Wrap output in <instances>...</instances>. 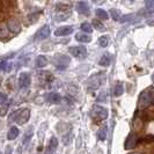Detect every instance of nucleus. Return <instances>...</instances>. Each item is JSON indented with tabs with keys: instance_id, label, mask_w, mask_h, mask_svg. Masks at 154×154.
Instances as JSON below:
<instances>
[{
	"instance_id": "f257e3e1",
	"label": "nucleus",
	"mask_w": 154,
	"mask_h": 154,
	"mask_svg": "<svg viewBox=\"0 0 154 154\" xmlns=\"http://www.w3.org/2000/svg\"><path fill=\"white\" fill-rule=\"evenodd\" d=\"M154 102V89L149 88L146 89L144 92L140 93L138 97V109L139 110H145L146 108H148L152 103Z\"/></svg>"
},
{
	"instance_id": "f03ea898",
	"label": "nucleus",
	"mask_w": 154,
	"mask_h": 154,
	"mask_svg": "<svg viewBox=\"0 0 154 154\" xmlns=\"http://www.w3.org/2000/svg\"><path fill=\"white\" fill-rule=\"evenodd\" d=\"M92 117L96 121H104L108 117V109L102 106H94L92 108Z\"/></svg>"
},
{
	"instance_id": "7ed1b4c3",
	"label": "nucleus",
	"mask_w": 154,
	"mask_h": 154,
	"mask_svg": "<svg viewBox=\"0 0 154 154\" xmlns=\"http://www.w3.org/2000/svg\"><path fill=\"white\" fill-rule=\"evenodd\" d=\"M69 57L67 56H64V54H57L54 58V63L56 69H59V71H64V69H67V66L69 65Z\"/></svg>"
},
{
	"instance_id": "20e7f679",
	"label": "nucleus",
	"mask_w": 154,
	"mask_h": 154,
	"mask_svg": "<svg viewBox=\"0 0 154 154\" xmlns=\"http://www.w3.org/2000/svg\"><path fill=\"white\" fill-rule=\"evenodd\" d=\"M138 143H139L138 136H137L134 132H131V133L128 136L125 143H124V148H125V149H132V148H134V147L138 145Z\"/></svg>"
},
{
	"instance_id": "39448f33",
	"label": "nucleus",
	"mask_w": 154,
	"mask_h": 154,
	"mask_svg": "<svg viewBox=\"0 0 154 154\" xmlns=\"http://www.w3.org/2000/svg\"><path fill=\"white\" fill-rule=\"evenodd\" d=\"M69 54L72 56H74L75 58H82L86 57L87 54V49L84 45H75V46H71L69 49Z\"/></svg>"
},
{
	"instance_id": "423d86ee",
	"label": "nucleus",
	"mask_w": 154,
	"mask_h": 154,
	"mask_svg": "<svg viewBox=\"0 0 154 154\" xmlns=\"http://www.w3.org/2000/svg\"><path fill=\"white\" fill-rule=\"evenodd\" d=\"M29 117H30V110L29 109H22L15 117V122L17 124H20V125H23V124H26L28 122V119H29Z\"/></svg>"
},
{
	"instance_id": "0eeeda50",
	"label": "nucleus",
	"mask_w": 154,
	"mask_h": 154,
	"mask_svg": "<svg viewBox=\"0 0 154 154\" xmlns=\"http://www.w3.org/2000/svg\"><path fill=\"white\" fill-rule=\"evenodd\" d=\"M50 27L45 24V26H43L42 28H39L38 30L36 31V34H35V39L36 41H41V39H45L48 38L49 36H50Z\"/></svg>"
},
{
	"instance_id": "6e6552de",
	"label": "nucleus",
	"mask_w": 154,
	"mask_h": 154,
	"mask_svg": "<svg viewBox=\"0 0 154 154\" xmlns=\"http://www.w3.org/2000/svg\"><path fill=\"white\" fill-rule=\"evenodd\" d=\"M7 29L8 31H12L13 34H19L21 31V23L16 19H9L7 21Z\"/></svg>"
},
{
	"instance_id": "1a4fd4ad",
	"label": "nucleus",
	"mask_w": 154,
	"mask_h": 154,
	"mask_svg": "<svg viewBox=\"0 0 154 154\" xmlns=\"http://www.w3.org/2000/svg\"><path fill=\"white\" fill-rule=\"evenodd\" d=\"M30 82H31L30 74L28 72H22L20 74V77H19V86L21 88H27V87H29Z\"/></svg>"
},
{
	"instance_id": "9d476101",
	"label": "nucleus",
	"mask_w": 154,
	"mask_h": 154,
	"mask_svg": "<svg viewBox=\"0 0 154 154\" xmlns=\"http://www.w3.org/2000/svg\"><path fill=\"white\" fill-rule=\"evenodd\" d=\"M73 31V28L71 26H63V27H59L54 30V36L59 37V36H67L69 34H72Z\"/></svg>"
},
{
	"instance_id": "9b49d317",
	"label": "nucleus",
	"mask_w": 154,
	"mask_h": 154,
	"mask_svg": "<svg viewBox=\"0 0 154 154\" xmlns=\"http://www.w3.org/2000/svg\"><path fill=\"white\" fill-rule=\"evenodd\" d=\"M77 9L80 14H84V15H89V13H91L89 6L86 1H79L77 4Z\"/></svg>"
},
{
	"instance_id": "f8f14e48",
	"label": "nucleus",
	"mask_w": 154,
	"mask_h": 154,
	"mask_svg": "<svg viewBox=\"0 0 154 154\" xmlns=\"http://www.w3.org/2000/svg\"><path fill=\"white\" fill-rule=\"evenodd\" d=\"M57 146H58V139L56 138V137H51L50 141H49V145H48L46 154H54Z\"/></svg>"
},
{
	"instance_id": "ddd939ff",
	"label": "nucleus",
	"mask_w": 154,
	"mask_h": 154,
	"mask_svg": "<svg viewBox=\"0 0 154 154\" xmlns=\"http://www.w3.org/2000/svg\"><path fill=\"white\" fill-rule=\"evenodd\" d=\"M75 39H77L78 42H80V43H89L92 41L91 36L85 34V32H78L77 35H75Z\"/></svg>"
},
{
	"instance_id": "4468645a",
	"label": "nucleus",
	"mask_w": 154,
	"mask_h": 154,
	"mask_svg": "<svg viewBox=\"0 0 154 154\" xmlns=\"http://www.w3.org/2000/svg\"><path fill=\"white\" fill-rule=\"evenodd\" d=\"M110 62H111V56L109 54H104L101 57L100 62H99V65L102 66V67H108L109 65H110Z\"/></svg>"
},
{
	"instance_id": "2eb2a0df",
	"label": "nucleus",
	"mask_w": 154,
	"mask_h": 154,
	"mask_svg": "<svg viewBox=\"0 0 154 154\" xmlns=\"http://www.w3.org/2000/svg\"><path fill=\"white\" fill-rule=\"evenodd\" d=\"M48 100L50 101L51 103H59L60 102V100H62V96L58 94V93H49V95H48Z\"/></svg>"
},
{
	"instance_id": "dca6fc26",
	"label": "nucleus",
	"mask_w": 154,
	"mask_h": 154,
	"mask_svg": "<svg viewBox=\"0 0 154 154\" xmlns=\"http://www.w3.org/2000/svg\"><path fill=\"white\" fill-rule=\"evenodd\" d=\"M19 132L20 131H19V129L16 126H12L7 133L8 140H14V139H16V137L19 136Z\"/></svg>"
},
{
	"instance_id": "f3484780",
	"label": "nucleus",
	"mask_w": 154,
	"mask_h": 154,
	"mask_svg": "<svg viewBox=\"0 0 154 154\" xmlns=\"http://www.w3.org/2000/svg\"><path fill=\"white\" fill-rule=\"evenodd\" d=\"M46 65H48V59H46L45 56H38L36 59V66L39 69H43Z\"/></svg>"
},
{
	"instance_id": "a211bd4d",
	"label": "nucleus",
	"mask_w": 154,
	"mask_h": 154,
	"mask_svg": "<svg viewBox=\"0 0 154 154\" xmlns=\"http://www.w3.org/2000/svg\"><path fill=\"white\" fill-rule=\"evenodd\" d=\"M123 93H124L123 82H117L115 86V89H114V95H115L116 97H118V96H121Z\"/></svg>"
},
{
	"instance_id": "6ab92c4d",
	"label": "nucleus",
	"mask_w": 154,
	"mask_h": 154,
	"mask_svg": "<svg viewBox=\"0 0 154 154\" xmlns=\"http://www.w3.org/2000/svg\"><path fill=\"white\" fill-rule=\"evenodd\" d=\"M92 81L93 84H89V91H92V89H96L101 84V78L100 75H95V77L92 78Z\"/></svg>"
},
{
	"instance_id": "aec40b11",
	"label": "nucleus",
	"mask_w": 154,
	"mask_h": 154,
	"mask_svg": "<svg viewBox=\"0 0 154 154\" xmlns=\"http://www.w3.org/2000/svg\"><path fill=\"white\" fill-rule=\"evenodd\" d=\"M0 69L2 72H11L12 71V63H8L5 59H2L1 64H0Z\"/></svg>"
},
{
	"instance_id": "412c9836",
	"label": "nucleus",
	"mask_w": 154,
	"mask_h": 154,
	"mask_svg": "<svg viewBox=\"0 0 154 154\" xmlns=\"http://www.w3.org/2000/svg\"><path fill=\"white\" fill-rule=\"evenodd\" d=\"M95 13H96V16H97V17H100L102 20H108V13H107L104 9H102V8H96Z\"/></svg>"
},
{
	"instance_id": "4be33fe9",
	"label": "nucleus",
	"mask_w": 154,
	"mask_h": 154,
	"mask_svg": "<svg viewBox=\"0 0 154 154\" xmlns=\"http://www.w3.org/2000/svg\"><path fill=\"white\" fill-rule=\"evenodd\" d=\"M80 28H81L82 32H87V34H91L93 31V26L88 22H84L80 26Z\"/></svg>"
},
{
	"instance_id": "5701e85b",
	"label": "nucleus",
	"mask_w": 154,
	"mask_h": 154,
	"mask_svg": "<svg viewBox=\"0 0 154 154\" xmlns=\"http://www.w3.org/2000/svg\"><path fill=\"white\" fill-rule=\"evenodd\" d=\"M97 138L101 141H104L106 140V138H107V128L106 126L104 128H101L100 130H99V132H97Z\"/></svg>"
},
{
	"instance_id": "b1692460",
	"label": "nucleus",
	"mask_w": 154,
	"mask_h": 154,
	"mask_svg": "<svg viewBox=\"0 0 154 154\" xmlns=\"http://www.w3.org/2000/svg\"><path fill=\"white\" fill-rule=\"evenodd\" d=\"M136 14H126V15H123L121 17V22L125 23V22H132L133 19H136Z\"/></svg>"
},
{
	"instance_id": "393cba45",
	"label": "nucleus",
	"mask_w": 154,
	"mask_h": 154,
	"mask_svg": "<svg viewBox=\"0 0 154 154\" xmlns=\"http://www.w3.org/2000/svg\"><path fill=\"white\" fill-rule=\"evenodd\" d=\"M108 43H109V37L107 35H103V36H101L100 38H99V45H100L101 48L108 46Z\"/></svg>"
},
{
	"instance_id": "a878e982",
	"label": "nucleus",
	"mask_w": 154,
	"mask_h": 154,
	"mask_svg": "<svg viewBox=\"0 0 154 154\" xmlns=\"http://www.w3.org/2000/svg\"><path fill=\"white\" fill-rule=\"evenodd\" d=\"M110 15H111V19H114L115 21H121V14H119V12L115 9V8H111L110 9Z\"/></svg>"
},
{
	"instance_id": "bb28decb",
	"label": "nucleus",
	"mask_w": 154,
	"mask_h": 154,
	"mask_svg": "<svg viewBox=\"0 0 154 154\" xmlns=\"http://www.w3.org/2000/svg\"><path fill=\"white\" fill-rule=\"evenodd\" d=\"M139 143L140 144H151V143H154V136H146V137L140 139Z\"/></svg>"
},
{
	"instance_id": "cd10ccee",
	"label": "nucleus",
	"mask_w": 154,
	"mask_h": 154,
	"mask_svg": "<svg viewBox=\"0 0 154 154\" xmlns=\"http://www.w3.org/2000/svg\"><path fill=\"white\" fill-rule=\"evenodd\" d=\"M93 27L96 28L97 30H104L106 29L104 26H103V23L101 22L100 20H93Z\"/></svg>"
},
{
	"instance_id": "c85d7f7f",
	"label": "nucleus",
	"mask_w": 154,
	"mask_h": 154,
	"mask_svg": "<svg viewBox=\"0 0 154 154\" xmlns=\"http://www.w3.org/2000/svg\"><path fill=\"white\" fill-rule=\"evenodd\" d=\"M56 9L60 11V12H65V11H69V5H67V4H57L56 5Z\"/></svg>"
},
{
	"instance_id": "c756f323",
	"label": "nucleus",
	"mask_w": 154,
	"mask_h": 154,
	"mask_svg": "<svg viewBox=\"0 0 154 154\" xmlns=\"http://www.w3.org/2000/svg\"><path fill=\"white\" fill-rule=\"evenodd\" d=\"M146 9L148 13L154 12V1H146Z\"/></svg>"
},
{
	"instance_id": "7c9ffc66",
	"label": "nucleus",
	"mask_w": 154,
	"mask_h": 154,
	"mask_svg": "<svg viewBox=\"0 0 154 154\" xmlns=\"http://www.w3.org/2000/svg\"><path fill=\"white\" fill-rule=\"evenodd\" d=\"M8 101H7V95L5 94V93H1L0 94V104L1 106H5V104H7Z\"/></svg>"
},
{
	"instance_id": "2f4dec72",
	"label": "nucleus",
	"mask_w": 154,
	"mask_h": 154,
	"mask_svg": "<svg viewBox=\"0 0 154 154\" xmlns=\"http://www.w3.org/2000/svg\"><path fill=\"white\" fill-rule=\"evenodd\" d=\"M32 133H34V132L30 131L29 134H28V133H26V134H24V137H23V144H27V143L30 140L31 137H32Z\"/></svg>"
},
{
	"instance_id": "473e14b6",
	"label": "nucleus",
	"mask_w": 154,
	"mask_h": 154,
	"mask_svg": "<svg viewBox=\"0 0 154 154\" xmlns=\"http://www.w3.org/2000/svg\"><path fill=\"white\" fill-rule=\"evenodd\" d=\"M152 81H153V84H154V73H153V75H152Z\"/></svg>"
},
{
	"instance_id": "72a5a7b5",
	"label": "nucleus",
	"mask_w": 154,
	"mask_h": 154,
	"mask_svg": "<svg viewBox=\"0 0 154 154\" xmlns=\"http://www.w3.org/2000/svg\"><path fill=\"white\" fill-rule=\"evenodd\" d=\"M130 154H138V153H130Z\"/></svg>"
}]
</instances>
